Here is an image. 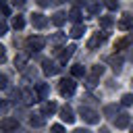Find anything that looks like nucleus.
<instances>
[{
    "mask_svg": "<svg viewBox=\"0 0 133 133\" xmlns=\"http://www.w3.org/2000/svg\"><path fill=\"white\" fill-rule=\"evenodd\" d=\"M75 89H77V83H75V79H73V77L62 79V81H60V85H58V91H60V96H64V98H71V96L75 94Z\"/></svg>",
    "mask_w": 133,
    "mask_h": 133,
    "instance_id": "f257e3e1",
    "label": "nucleus"
},
{
    "mask_svg": "<svg viewBox=\"0 0 133 133\" xmlns=\"http://www.w3.org/2000/svg\"><path fill=\"white\" fill-rule=\"evenodd\" d=\"M79 114H81V118H83L85 123H89V125H98V123H100V114H98L94 108L81 106V108H79Z\"/></svg>",
    "mask_w": 133,
    "mask_h": 133,
    "instance_id": "f03ea898",
    "label": "nucleus"
},
{
    "mask_svg": "<svg viewBox=\"0 0 133 133\" xmlns=\"http://www.w3.org/2000/svg\"><path fill=\"white\" fill-rule=\"evenodd\" d=\"M44 46H46V37H42V35H29L27 37V48L29 50L39 52V50H44Z\"/></svg>",
    "mask_w": 133,
    "mask_h": 133,
    "instance_id": "7ed1b4c3",
    "label": "nucleus"
},
{
    "mask_svg": "<svg viewBox=\"0 0 133 133\" xmlns=\"http://www.w3.org/2000/svg\"><path fill=\"white\" fill-rule=\"evenodd\" d=\"M129 125H131V116H129L127 112L116 114V118H114V127H116V129H127Z\"/></svg>",
    "mask_w": 133,
    "mask_h": 133,
    "instance_id": "20e7f679",
    "label": "nucleus"
},
{
    "mask_svg": "<svg viewBox=\"0 0 133 133\" xmlns=\"http://www.w3.org/2000/svg\"><path fill=\"white\" fill-rule=\"evenodd\" d=\"M31 25H33L35 29H44V27L48 25V19H46L42 12H33V15H31Z\"/></svg>",
    "mask_w": 133,
    "mask_h": 133,
    "instance_id": "39448f33",
    "label": "nucleus"
},
{
    "mask_svg": "<svg viewBox=\"0 0 133 133\" xmlns=\"http://www.w3.org/2000/svg\"><path fill=\"white\" fill-rule=\"evenodd\" d=\"M17 129H19V121H17V118H10V116H6V118L2 121V131H4V133L17 131Z\"/></svg>",
    "mask_w": 133,
    "mask_h": 133,
    "instance_id": "423d86ee",
    "label": "nucleus"
},
{
    "mask_svg": "<svg viewBox=\"0 0 133 133\" xmlns=\"http://www.w3.org/2000/svg\"><path fill=\"white\" fill-rule=\"evenodd\" d=\"M104 39H106L104 33H94V35L89 37V42H87V48H89V50H96L100 44H104Z\"/></svg>",
    "mask_w": 133,
    "mask_h": 133,
    "instance_id": "0eeeda50",
    "label": "nucleus"
},
{
    "mask_svg": "<svg viewBox=\"0 0 133 133\" xmlns=\"http://www.w3.org/2000/svg\"><path fill=\"white\" fill-rule=\"evenodd\" d=\"M42 66H44V75H46V77H52V75H56V73L60 71V69L56 66V62H52V60H44Z\"/></svg>",
    "mask_w": 133,
    "mask_h": 133,
    "instance_id": "6e6552de",
    "label": "nucleus"
},
{
    "mask_svg": "<svg viewBox=\"0 0 133 133\" xmlns=\"http://www.w3.org/2000/svg\"><path fill=\"white\" fill-rule=\"evenodd\" d=\"M35 94H37L39 100H48V96H50V85H48V83H37V85H35Z\"/></svg>",
    "mask_w": 133,
    "mask_h": 133,
    "instance_id": "1a4fd4ad",
    "label": "nucleus"
},
{
    "mask_svg": "<svg viewBox=\"0 0 133 133\" xmlns=\"http://www.w3.org/2000/svg\"><path fill=\"white\" fill-rule=\"evenodd\" d=\"M60 118H62L66 125H71V123H75V112H73L69 106H64V108H60Z\"/></svg>",
    "mask_w": 133,
    "mask_h": 133,
    "instance_id": "9d476101",
    "label": "nucleus"
},
{
    "mask_svg": "<svg viewBox=\"0 0 133 133\" xmlns=\"http://www.w3.org/2000/svg\"><path fill=\"white\" fill-rule=\"evenodd\" d=\"M116 27H118V29H123V31L133 29V17H131V15H123V19L116 23Z\"/></svg>",
    "mask_w": 133,
    "mask_h": 133,
    "instance_id": "9b49d317",
    "label": "nucleus"
},
{
    "mask_svg": "<svg viewBox=\"0 0 133 133\" xmlns=\"http://www.w3.org/2000/svg\"><path fill=\"white\" fill-rule=\"evenodd\" d=\"M75 50H77V48H75L73 44H71V46H66V48H62V52H60L58 60H60V62H66V60H69V58H71V56L75 54Z\"/></svg>",
    "mask_w": 133,
    "mask_h": 133,
    "instance_id": "f8f14e48",
    "label": "nucleus"
},
{
    "mask_svg": "<svg viewBox=\"0 0 133 133\" xmlns=\"http://www.w3.org/2000/svg\"><path fill=\"white\" fill-rule=\"evenodd\" d=\"M21 98H23V102H25V104H33V102H37V100H39V98H37V94H33L31 89H23Z\"/></svg>",
    "mask_w": 133,
    "mask_h": 133,
    "instance_id": "ddd939ff",
    "label": "nucleus"
},
{
    "mask_svg": "<svg viewBox=\"0 0 133 133\" xmlns=\"http://www.w3.org/2000/svg\"><path fill=\"white\" fill-rule=\"evenodd\" d=\"M69 19H71V21H75V23L79 25V23H81V19H83L81 8H79V6H73V8H71V12H69Z\"/></svg>",
    "mask_w": 133,
    "mask_h": 133,
    "instance_id": "4468645a",
    "label": "nucleus"
},
{
    "mask_svg": "<svg viewBox=\"0 0 133 133\" xmlns=\"http://www.w3.org/2000/svg\"><path fill=\"white\" fill-rule=\"evenodd\" d=\"M108 62H110V66H112L114 73H121V69H123V58L121 56H110Z\"/></svg>",
    "mask_w": 133,
    "mask_h": 133,
    "instance_id": "2eb2a0df",
    "label": "nucleus"
},
{
    "mask_svg": "<svg viewBox=\"0 0 133 133\" xmlns=\"http://www.w3.org/2000/svg\"><path fill=\"white\" fill-rule=\"evenodd\" d=\"M87 29H85V25L83 23H79V25H75L73 29H71V37H75V39H79V37H83V33H85Z\"/></svg>",
    "mask_w": 133,
    "mask_h": 133,
    "instance_id": "dca6fc26",
    "label": "nucleus"
},
{
    "mask_svg": "<svg viewBox=\"0 0 133 133\" xmlns=\"http://www.w3.org/2000/svg\"><path fill=\"white\" fill-rule=\"evenodd\" d=\"M56 110H58V106H56L54 102H44V106H42V114H44V116H46V114L52 116Z\"/></svg>",
    "mask_w": 133,
    "mask_h": 133,
    "instance_id": "f3484780",
    "label": "nucleus"
},
{
    "mask_svg": "<svg viewBox=\"0 0 133 133\" xmlns=\"http://www.w3.org/2000/svg\"><path fill=\"white\" fill-rule=\"evenodd\" d=\"M44 114H33V116H29V125L31 127H35V129H39V127H44Z\"/></svg>",
    "mask_w": 133,
    "mask_h": 133,
    "instance_id": "a211bd4d",
    "label": "nucleus"
},
{
    "mask_svg": "<svg viewBox=\"0 0 133 133\" xmlns=\"http://www.w3.org/2000/svg\"><path fill=\"white\" fill-rule=\"evenodd\" d=\"M71 75H73V79H75V77H85L83 64H73V66H71Z\"/></svg>",
    "mask_w": 133,
    "mask_h": 133,
    "instance_id": "6ab92c4d",
    "label": "nucleus"
},
{
    "mask_svg": "<svg viewBox=\"0 0 133 133\" xmlns=\"http://www.w3.org/2000/svg\"><path fill=\"white\" fill-rule=\"evenodd\" d=\"M64 21H66V15H64V12H54V15H52V23H54L56 27H60Z\"/></svg>",
    "mask_w": 133,
    "mask_h": 133,
    "instance_id": "aec40b11",
    "label": "nucleus"
},
{
    "mask_svg": "<svg viewBox=\"0 0 133 133\" xmlns=\"http://www.w3.org/2000/svg\"><path fill=\"white\" fill-rule=\"evenodd\" d=\"M114 25V19L112 17H100V27L102 29H110Z\"/></svg>",
    "mask_w": 133,
    "mask_h": 133,
    "instance_id": "412c9836",
    "label": "nucleus"
},
{
    "mask_svg": "<svg viewBox=\"0 0 133 133\" xmlns=\"http://www.w3.org/2000/svg\"><path fill=\"white\" fill-rule=\"evenodd\" d=\"M104 114H106V116H114V114H118V106H116V104H108V106H104Z\"/></svg>",
    "mask_w": 133,
    "mask_h": 133,
    "instance_id": "4be33fe9",
    "label": "nucleus"
},
{
    "mask_svg": "<svg viewBox=\"0 0 133 133\" xmlns=\"http://www.w3.org/2000/svg\"><path fill=\"white\" fill-rule=\"evenodd\" d=\"M12 27H15V29H19V31H21V29H23V27H25V19H23V17H21V15H17V17H15V19H12Z\"/></svg>",
    "mask_w": 133,
    "mask_h": 133,
    "instance_id": "5701e85b",
    "label": "nucleus"
},
{
    "mask_svg": "<svg viewBox=\"0 0 133 133\" xmlns=\"http://www.w3.org/2000/svg\"><path fill=\"white\" fill-rule=\"evenodd\" d=\"M87 10H89L91 17H98V15H100V4H98V2H91V4L87 6ZM100 17H102V15H100Z\"/></svg>",
    "mask_w": 133,
    "mask_h": 133,
    "instance_id": "b1692460",
    "label": "nucleus"
},
{
    "mask_svg": "<svg viewBox=\"0 0 133 133\" xmlns=\"http://www.w3.org/2000/svg\"><path fill=\"white\" fill-rule=\"evenodd\" d=\"M25 64H27V56H25V54H19V56L15 58V66H19V69H25Z\"/></svg>",
    "mask_w": 133,
    "mask_h": 133,
    "instance_id": "393cba45",
    "label": "nucleus"
},
{
    "mask_svg": "<svg viewBox=\"0 0 133 133\" xmlns=\"http://www.w3.org/2000/svg\"><path fill=\"white\" fill-rule=\"evenodd\" d=\"M64 37H66V35H64L62 31H58V33H54V35L50 37V42H52V44H60V42H64Z\"/></svg>",
    "mask_w": 133,
    "mask_h": 133,
    "instance_id": "a878e982",
    "label": "nucleus"
},
{
    "mask_svg": "<svg viewBox=\"0 0 133 133\" xmlns=\"http://www.w3.org/2000/svg\"><path fill=\"white\" fill-rule=\"evenodd\" d=\"M121 104H123V106H131V104H133V94H125V96L121 98Z\"/></svg>",
    "mask_w": 133,
    "mask_h": 133,
    "instance_id": "bb28decb",
    "label": "nucleus"
},
{
    "mask_svg": "<svg viewBox=\"0 0 133 133\" xmlns=\"http://www.w3.org/2000/svg\"><path fill=\"white\" fill-rule=\"evenodd\" d=\"M131 44V37H125V39H121L118 44H116V50H123V48H127Z\"/></svg>",
    "mask_w": 133,
    "mask_h": 133,
    "instance_id": "cd10ccee",
    "label": "nucleus"
},
{
    "mask_svg": "<svg viewBox=\"0 0 133 133\" xmlns=\"http://www.w3.org/2000/svg\"><path fill=\"white\" fill-rule=\"evenodd\" d=\"M106 8H108V10H116V8H118V2H116V0H106Z\"/></svg>",
    "mask_w": 133,
    "mask_h": 133,
    "instance_id": "c85d7f7f",
    "label": "nucleus"
},
{
    "mask_svg": "<svg viewBox=\"0 0 133 133\" xmlns=\"http://www.w3.org/2000/svg\"><path fill=\"white\" fill-rule=\"evenodd\" d=\"M102 73H104V66H102V64H96V66L91 69V75H96V77H100Z\"/></svg>",
    "mask_w": 133,
    "mask_h": 133,
    "instance_id": "c756f323",
    "label": "nucleus"
},
{
    "mask_svg": "<svg viewBox=\"0 0 133 133\" xmlns=\"http://www.w3.org/2000/svg\"><path fill=\"white\" fill-rule=\"evenodd\" d=\"M2 15H4L2 19H6V17H10V8H8V4H6V2H2Z\"/></svg>",
    "mask_w": 133,
    "mask_h": 133,
    "instance_id": "7c9ffc66",
    "label": "nucleus"
},
{
    "mask_svg": "<svg viewBox=\"0 0 133 133\" xmlns=\"http://www.w3.org/2000/svg\"><path fill=\"white\" fill-rule=\"evenodd\" d=\"M50 133H64V129H62V125H52Z\"/></svg>",
    "mask_w": 133,
    "mask_h": 133,
    "instance_id": "2f4dec72",
    "label": "nucleus"
},
{
    "mask_svg": "<svg viewBox=\"0 0 133 133\" xmlns=\"http://www.w3.org/2000/svg\"><path fill=\"white\" fill-rule=\"evenodd\" d=\"M6 85H8V83H6V75H2V77H0V87L6 89Z\"/></svg>",
    "mask_w": 133,
    "mask_h": 133,
    "instance_id": "473e14b6",
    "label": "nucleus"
},
{
    "mask_svg": "<svg viewBox=\"0 0 133 133\" xmlns=\"http://www.w3.org/2000/svg\"><path fill=\"white\" fill-rule=\"evenodd\" d=\"M8 31V25H6V21H2V25H0V33H6Z\"/></svg>",
    "mask_w": 133,
    "mask_h": 133,
    "instance_id": "72a5a7b5",
    "label": "nucleus"
},
{
    "mask_svg": "<svg viewBox=\"0 0 133 133\" xmlns=\"http://www.w3.org/2000/svg\"><path fill=\"white\" fill-rule=\"evenodd\" d=\"M23 4H25V0H15V6H19V8H21Z\"/></svg>",
    "mask_w": 133,
    "mask_h": 133,
    "instance_id": "f704fd0d",
    "label": "nucleus"
},
{
    "mask_svg": "<svg viewBox=\"0 0 133 133\" xmlns=\"http://www.w3.org/2000/svg\"><path fill=\"white\" fill-rule=\"evenodd\" d=\"M35 2H37L39 6H48V0H35Z\"/></svg>",
    "mask_w": 133,
    "mask_h": 133,
    "instance_id": "c9c22d12",
    "label": "nucleus"
},
{
    "mask_svg": "<svg viewBox=\"0 0 133 133\" xmlns=\"http://www.w3.org/2000/svg\"><path fill=\"white\" fill-rule=\"evenodd\" d=\"M75 133H89V131H87V129H77Z\"/></svg>",
    "mask_w": 133,
    "mask_h": 133,
    "instance_id": "e433bc0d",
    "label": "nucleus"
},
{
    "mask_svg": "<svg viewBox=\"0 0 133 133\" xmlns=\"http://www.w3.org/2000/svg\"><path fill=\"white\" fill-rule=\"evenodd\" d=\"M100 133H110V131H108L106 127H102V129H100Z\"/></svg>",
    "mask_w": 133,
    "mask_h": 133,
    "instance_id": "4c0bfd02",
    "label": "nucleus"
},
{
    "mask_svg": "<svg viewBox=\"0 0 133 133\" xmlns=\"http://www.w3.org/2000/svg\"><path fill=\"white\" fill-rule=\"evenodd\" d=\"M131 133H133V127H131Z\"/></svg>",
    "mask_w": 133,
    "mask_h": 133,
    "instance_id": "58836bf2",
    "label": "nucleus"
}]
</instances>
